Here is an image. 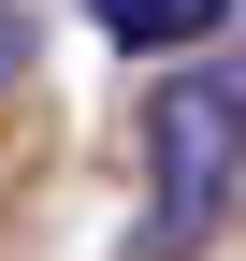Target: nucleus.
I'll list each match as a JSON object with an SVG mask.
<instances>
[{
    "label": "nucleus",
    "instance_id": "nucleus-1",
    "mask_svg": "<svg viewBox=\"0 0 246 261\" xmlns=\"http://www.w3.org/2000/svg\"><path fill=\"white\" fill-rule=\"evenodd\" d=\"M232 189H246V73L189 58V73L160 87V116H145V261L203 247V218H218Z\"/></svg>",
    "mask_w": 246,
    "mask_h": 261
},
{
    "label": "nucleus",
    "instance_id": "nucleus-2",
    "mask_svg": "<svg viewBox=\"0 0 246 261\" xmlns=\"http://www.w3.org/2000/svg\"><path fill=\"white\" fill-rule=\"evenodd\" d=\"M87 29L131 44V58H189V44H218V29H232V0H87Z\"/></svg>",
    "mask_w": 246,
    "mask_h": 261
},
{
    "label": "nucleus",
    "instance_id": "nucleus-3",
    "mask_svg": "<svg viewBox=\"0 0 246 261\" xmlns=\"http://www.w3.org/2000/svg\"><path fill=\"white\" fill-rule=\"evenodd\" d=\"M15 73H29V15L0 0V87H15Z\"/></svg>",
    "mask_w": 246,
    "mask_h": 261
}]
</instances>
